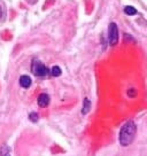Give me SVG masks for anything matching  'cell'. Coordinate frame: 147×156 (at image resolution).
<instances>
[{
    "label": "cell",
    "instance_id": "6da1fadb",
    "mask_svg": "<svg viewBox=\"0 0 147 156\" xmlns=\"http://www.w3.org/2000/svg\"><path fill=\"white\" fill-rule=\"evenodd\" d=\"M137 132V126L132 121H129L122 126L120 134H118V141L122 146H129L133 141Z\"/></svg>",
    "mask_w": 147,
    "mask_h": 156
},
{
    "label": "cell",
    "instance_id": "7a4b0ae2",
    "mask_svg": "<svg viewBox=\"0 0 147 156\" xmlns=\"http://www.w3.org/2000/svg\"><path fill=\"white\" fill-rule=\"evenodd\" d=\"M32 73H34V76H37V77H45V76H47L49 73V70L47 69V67L45 66L44 63H41L40 61L38 60H34V62H32Z\"/></svg>",
    "mask_w": 147,
    "mask_h": 156
},
{
    "label": "cell",
    "instance_id": "3957f363",
    "mask_svg": "<svg viewBox=\"0 0 147 156\" xmlns=\"http://www.w3.org/2000/svg\"><path fill=\"white\" fill-rule=\"evenodd\" d=\"M118 41V29L116 23L112 22L108 27V43L110 46H115Z\"/></svg>",
    "mask_w": 147,
    "mask_h": 156
},
{
    "label": "cell",
    "instance_id": "277c9868",
    "mask_svg": "<svg viewBox=\"0 0 147 156\" xmlns=\"http://www.w3.org/2000/svg\"><path fill=\"white\" fill-rule=\"evenodd\" d=\"M37 102H38V106L41 108H45L47 107L49 105V97L48 94H46V93H41L39 97H38V100H37Z\"/></svg>",
    "mask_w": 147,
    "mask_h": 156
},
{
    "label": "cell",
    "instance_id": "5b68a950",
    "mask_svg": "<svg viewBox=\"0 0 147 156\" xmlns=\"http://www.w3.org/2000/svg\"><path fill=\"white\" fill-rule=\"evenodd\" d=\"M31 83H32V80H31V78L29 76L23 75V76L20 77V85L23 88H29L31 86Z\"/></svg>",
    "mask_w": 147,
    "mask_h": 156
},
{
    "label": "cell",
    "instance_id": "8992f818",
    "mask_svg": "<svg viewBox=\"0 0 147 156\" xmlns=\"http://www.w3.org/2000/svg\"><path fill=\"white\" fill-rule=\"evenodd\" d=\"M90 108H91V101H90L88 99H84L83 108H82V114H83V115H86V114L90 112Z\"/></svg>",
    "mask_w": 147,
    "mask_h": 156
},
{
    "label": "cell",
    "instance_id": "52a82bcc",
    "mask_svg": "<svg viewBox=\"0 0 147 156\" xmlns=\"http://www.w3.org/2000/svg\"><path fill=\"white\" fill-rule=\"evenodd\" d=\"M124 13L129 16H132V15H136L138 13L137 9L132 7V6H127V7H124Z\"/></svg>",
    "mask_w": 147,
    "mask_h": 156
},
{
    "label": "cell",
    "instance_id": "ba28073f",
    "mask_svg": "<svg viewBox=\"0 0 147 156\" xmlns=\"http://www.w3.org/2000/svg\"><path fill=\"white\" fill-rule=\"evenodd\" d=\"M51 75H52L53 77H59L60 75H61V69H60V67L54 66L53 68L51 69Z\"/></svg>",
    "mask_w": 147,
    "mask_h": 156
},
{
    "label": "cell",
    "instance_id": "9c48e42d",
    "mask_svg": "<svg viewBox=\"0 0 147 156\" xmlns=\"http://www.w3.org/2000/svg\"><path fill=\"white\" fill-rule=\"evenodd\" d=\"M4 16H5V6L2 4V1L0 0V20L4 19Z\"/></svg>",
    "mask_w": 147,
    "mask_h": 156
},
{
    "label": "cell",
    "instance_id": "30bf717a",
    "mask_svg": "<svg viewBox=\"0 0 147 156\" xmlns=\"http://www.w3.org/2000/svg\"><path fill=\"white\" fill-rule=\"evenodd\" d=\"M29 118H30V121H31V122L36 123L37 121H38V114H36V112H31V114L29 115Z\"/></svg>",
    "mask_w": 147,
    "mask_h": 156
}]
</instances>
